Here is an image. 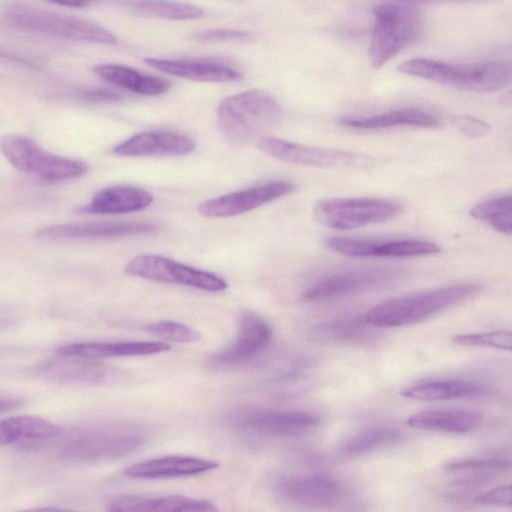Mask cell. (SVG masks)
<instances>
[{"label":"cell","mask_w":512,"mask_h":512,"mask_svg":"<svg viewBox=\"0 0 512 512\" xmlns=\"http://www.w3.org/2000/svg\"><path fill=\"white\" fill-rule=\"evenodd\" d=\"M480 291L477 283H460L417 292L384 301L367 311L363 318L376 328L412 325L465 302Z\"/></svg>","instance_id":"1"},{"label":"cell","mask_w":512,"mask_h":512,"mask_svg":"<svg viewBox=\"0 0 512 512\" xmlns=\"http://www.w3.org/2000/svg\"><path fill=\"white\" fill-rule=\"evenodd\" d=\"M282 115V108L272 95L250 89L221 100L217 123L226 142L241 147L274 128Z\"/></svg>","instance_id":"2"},{"label":"cell","mask_w":512,"mask_h":512,"mask_svg":"<svg viewBox=\"0 0 512 512\" xmlns=\"http://www.w3.org/2000/svg\"><path fill=\"white\" fill-rule=\"evenodd\" d=\"M398 72L467 92H493L511 81V65L503 60L450 64L429 58H412L397 66Z\"/></svg>","instance_id":"3"},{"label":"cell","mask_w":512,"mask_h":512,"mask_svg":"<svg viewBox=\"0 0 512 512\" xmlns=\"http://www.w3.org/2000/svg\"><path fill=\"white\" fill-rule=\"evenodd\" d=\"M147 439L146 430L126 422L87 424L70 433L60 448L64 458L76 462H97L126 456Z\"/></svg>","instance_id":"4"},{"label":"cell","mask_w":512,"mask_h":512,"mask_svg":"<svg viewBox=\"0 0 512 512\" xmlns=\"http://www.w3.org/2000/svg\"><path fill=\"white\" fill-rule=\"evenodd\" d=\"M12 29L103 45H116L118 38L103 26L75 16L47 11L26 4H13L3 13Z\"/></svg>","instance_id":"5"},{"label":"cell","mask_w":512,"mask_h":512,"mask_svg":"<svg viewBox=\"0 0 512 512\" xmlns=\"http://www.w3.org/2000/svg\"><path fill=\"white\" fill-rule=\"evenodd\" d=\"M372 13L369 60L374 69H379L417 38L420 22L417 12L404 5L381 4Z\"/></svg>","instance_id":"6"},{"label":"cell","mask_w":512,"mask_h":512,"mask_svg":"<svg viewBox=\"0 0 512 512\" xmlns=\"http://www.w3.org/2000/svg\"><path fill=\"white\" fill-rule=\"evenodd\" d=\"M0 150L17 170L45 181L77 178L88 170L86 163L50 153L20 135L3 136L0 139Z\"/></svg>","instance_id":"7"},{"label":"cell","mask_w":512,"mask_h":512,"mask_svg":"<svg viewBox=\"0 0 512 512\" xmlns=\"http://www.w3.org/2000/svg\"><path fill=\"white\" fill-rule=\"evenodd\" d=\"M402 206L393 200L374 197L327 198L314 207L316 219L337 230H351L396 218Z\"/></svg>","instance_id":"8"},{"label":"cell","mask_w":512,"mask_h":512,"mask_svg":"<svg viewBox=\"0 0 512 512\" xmlns=\"http://www.w3.org/2000/svg\"><path fill=\"white\" fill-rule=\"evenodd\" d=\"M124 272L137 278L209 292H220L228 287L227 282L214 273L155 254H143L132 258L125 265Z\"/></svg>","instance_id":"9"},{"label":"cell","mask_w":512,"mask_h":512,"mask_svg":"<svg viewBox=\"0 0 512 512\" xmlns=\"http://www.w3.org/2000/svg\"><path fill=\"white\" fill-rule=\"evenodd\" d=\"M257 147L263 153L285 163L320 168H362L373 159L355 152L295 143L275 136L261 137Z\"/></svg>","instance_id":"10"},{"label":"cell","mask_w":512,"mask_h":512,"mask_svg":"<svg viewBox=\"0 0 512 512\" xmlns=\"http://www.w3.org/2000/svg\"><path fill=\"white\" fill-rule=\"evenodd\" d=\"M403 276L400 269L389 267L361 268L325 276L302 293L305 302H322L389 286Z\"/></svg>","instance_id":"11"},{"label":"cell","mask_w":512,"mask_h":512,"mask_svg":"<svg viewBox=\"0 0 512 512\" xmlns=\"http://www.w3.org/2000/svg\"><path fill=\"white\" fill-rule=\"evenodd\" d=\"M273 339L270 324L260 315L245 311L239 319L235 340L208 362L215 369H228L247 365L260 358L269 348Z\"/></svg>","instance_id":"12"},{"label":"cell","mask_w":512,"mask_h":512,"mask_svg":"<svg viewBox=\"0 0 512 512\" xmlns=\"http://www.w3.org/2000/svg\"><path fill=\"white\" fill-rule=\"evenodd\" d=\"M290 181H270L258 186L207 199L198 206V213L207 218L240 215L275 201L295 191Z\"/></svg>","instance_id":"13"},{"label":"cell","mask_w":512,"mask_h":512,"mask_svg":"<svg viewBox=\"0 0 512 512\" xmlns=\"http://www.w3.org/2000/svg\"><path fill=\"white\" fill-rule=\"evenodd\" d=\"M326 246L348 257L406 258L439 254L441 248L423 239L372 240L349 237H329Z\"/></svg>","instance_id":"14"},{"label":"cell","mask_w":512,"mask_h":512,"mask_svg":"<svg viewBox=\"0 0 512 512\" xmlns=\"http://www.w3.org/2000/svg\"><path fill=\"white\" fill-rule=\"evenodd\" d=\"M236 425L258 435L294 437L313 431L319 418L304 411L257 409L239 415Z\"/></svg>","instance_id":"15"},{"label":"cell","mask_w":512,"mask_h":512,"mask_svg":"<svg viewBox=\"0 0 512 512\" xmlns=\"http://www.w3.org/2000/svg\"><path fill=\"white\" fill-rule=\"evenodd\" d=\"M276 490L284 499L309 507L332 506L344 495L339 482L322 475L288 476L278 481Z\"/></svg>","instance_id":"16"},{"label":"cell","mask_w":512,"mask_h":512,"mask_svg":"<svg viewBox=\"0 0 512 512\" xmlns=\"http://www.w3.org/2000/svg\"><path fill=\"white\" fill-rule=\"evenodd\" d=\"M144 62L163 73L198 82H232L241 78V72L228 63L215 59H168L146 57Z\"/></svg>","instance_id":"17"},{"label":"cell","mask_w":512,"mask_h":512,"mask_svg":"<svg viewBox=\"0 0 512 512\" xmlns=\"http://www.w3.org/2000/svg\"><path fill=\"white\" fill-rule=\"evenodd\" d=\"M193 139L173 131H147L136 134L113 147V153L125 157L183 156L193 152Z\"/></svg>","instance_id":"18"},{"label":"cell","mask_w":512,"mask_h":512,"mask_svg":"<svg viewBox=\"0 0 512 512\" xmlns=\"http://www.w3.org/2000/svg\"><path fill=\"white\" fill-rule=\"evenodd\" d=\"M60 432L56 424L42 417H7L0 420V446L32 451L56 438Z\"/></svg>","instance_id":"19"},{"label":"cell","mask_w":512,"mask_h":512,"mask_svg":"<svg viewBox=\"0 0 512 512\" xmlns=\"http://www.w3.org/2000/svg\"><path fill=\"white\" fill-rule=\"evenodd\" d=\"M59 356L44 363L39 368V373L55 382L72 384H102L118 376L115 369L98 363L94 359Z\"/></svg>","instance_id":"20"},{"label":"cell","mask_w":512,"mask_h":512,"mask_svg":"<svg viewBox=\"0 0 512 512\" xmlns=\"http://www.w3.org/2000/svg\"><path fill=\"white\" fill-rule=\"evenodd\" d=\"M216 461L183 455H170L135 463L123 470L133 479H166L186 477L215 470Z\"/></svg>","instance_id":"21"},{"label":"cell","mask_w":512,"mask_h":512,"mask_svg":"<svg viewBox=\"0 0 512 512\" xmlns=\"http://www.w3.org/2000/svg\"><path fill=\"white\" fill-rule=\"evenodd\" d=\"M156 230L157 226L151 222H77L45 227L38 235L50 239L110 238L150 234Z\"/></svg>","instance_id":"22"},{"label":"cell","mask_w":512,"mask_h":512,"mask_svg":"<svg viewBox=\"0 0 512 512\" xmlns=\"http://www.w3.org/2000/svg\"><path fill=\"white\" fill-rule=\"evenodd\" d=\"M106 509L116 512H202L217 511V507L205 499L181 495L140 496L116 495L106 502Z\"/></svg>","instance_id":"23"},{"label":"cell","mask_w":512,"mask_h":512,"mask_svg":"<svg viewBox=\"0 0 512 512\" xmlns=\"http://www.w3.org/2000/svg\"><path fill=\"white\" fill-rule=\"evenodd\" d=\"M170 346L159 341H120V342H76L62 345L59 355L87 359L146 356L166 352Z\"/></svg>","instance_id":"24"},{"label":"cell","mask_w":512,"mask_h":512,"mask_svg":"<svg viewBox=\"0 0 512 512\" xmlns=\"http://www.w3.org/2000/svg\"><path fill=\"white\" fill-rule=\"evenodd\" d=\"M154 200L153 195L139 187L118 185L97 192L91 201L78 208L85 214H125L146 209Z\"/></svg>","instance_id":"25"},{"label":"cell","mask_w":512,"mask_h":512,"mask_svg":"<svg viewBox=\"0 0 512 512\" xmlns=\"http://www.w3.org/2000/svg\"><path fill=\"white\" fill-rule=\"evenodd\" d=\"M93 71L105 81L140 95H162L171 88V83L167 79L142 73L126 65L98 64L93 67Z\"/></svg>","instance_id":"26"},{"label":"cell","mask_w":512,"mask_h":512,"mask_svg":"<svg viewBox=\"0 0 512 512\" xmlns=\"http://www.w3.org/2000/svg\"><path fill=\"white\" fill-rule=\"evenodd\" d=\"M406 423L414 429L464 434L481 425L482 415L473 410H427L410 416Z\"/></svg>","instance_id":"27"},{"label":"cell","mask_w":512,"mask_h":512,"mask_svg":"<svg viewBox=\"0 0 512 512\" xmlns=\"http://www.w3.org/2000/svg\"><path fill=\"white\" fill-rule=\"evenodd\" d=\"M341 124L356 130H379L398 126L435 128L439 120L417 108H400L366 117L344 118Z\"/></svg>","instance_id":"28"},{"label":"cell","mask_w":512,"mask_h":512,"mask_svg":"<svg viewBox=\"0 0 512 512\" xmlns=\"http://www.w3.org/2000/svg\"><path fill=\"white\" fill-rule=\"evenodd\" d=\"M484 393L485 388L482 385L458 379L425 381L400 391L402 397L419 401L466 399L477 397Z\"/></svg>","instance_id":"29"},{"label":"cell","mask_w":512,"mask_h":512,"mask_svg":"<svg viewBox=\"0 0 512 512\" xmlns=\"http://www.w3.org/2000/svg\"><path fill=\"white\" fill-rule=\"evenodd\" d=\"M132 13L167 20H194L204 11L196 5L175 0H119Z\"/></svg>","instance_id":"30"},{"label":"cell","mask_w":512,"mask_h":512,"mask_svg":"<svg viewBox=\"0 0 512 512\" xmlns=\"http://www.w3.org/2000/svg\"><path fill=\"white\" fill-rule=\"evenodd\" d=\"M401 439V431L395 428L374 427L346 439L339 447V453L345 457L361 456L391 447Z\"/></svg>","instance_id":"31"},{"label":"cell","mask_w":512,"mask_h":512,"mask_svg":"<svg viewBox=\"0 0 512 512\" xmlns=\"http://www.w3.org/2000/svg\"><path fill=\"white\" fill-rule=\"evenodd\" d=\"M449 474L465 476L459 484L471 485L510 470V462L499 457L472 458L449 462L444 465Z\"/></svg>","instance_id":"32"},{"label":"cell","mask_w":512,"mask_h":512,"mask_svg":"<svg viewBox=\"0 0 512 512\" xmlns=\"http://www.w3.org/2000/svg\"><path fill=\"white\" fill-rule=\"evenodd\" d=\"M470 215L481 220L499 233L510 236L512 232V198L504 194L476 204Z\"/></svg>","instance_id":"33"},{"label":"cell","mask_w":512,"mask_h":512,"mask_svg":"<svg viewBox=\"0 0 512 512\" xmlns=\"http://www.w3.org/2000/svg\"><path fill=\"white\" fill-rule=\"evenodd\" d=\"M370 327L362 315L321 324L316 328L315 336L328 343H361L368 338Z\"/></svg>","instance_id":"34"},{"label":"cell","mask_w":512,"mask_h":512,"mask_svg":"<svg viewBox=\"0 0 512 512\" xmlns=\"http://www.w3.org/2000/svg\"><path fill=\"white\" fill-rule=\"evenodd\" d=\"M452 342L466 347H491L511 351L512 334L508 330L460 334L453 336Z\"/></svg>","instance_id":"35"},{"label":"cell","mask_w":512,"mask_h":512,"mask_svg":"<svg viewBox=\"0 0 512 512\" xmlns=\"http://www.w3.org/2000/svg\"><path fill=\"white\" fill-rule=\"evenodd\" d=\"M144 329L151 334L179 343L196 342L201 338L198 331L176 321H158L146 325Z\"/></svg>","instance_id":"36"},{"label":"cell","mask_w":512,"mask_h":512,"mask_svg":"<svg viewBox=\"0 0 512 512\" xmlns=\"http://www.w3.org/2000/svg\"><path fill=\"white\" fill-rule=\"evenodd\" d=\"M189 38L199 42H246L254 38L253 33L231 28H215L195 31Z\"/></svg>","instance_id":"37"},{"label":"cell","mask_w":512,"mask_h":512,"mask_svg":"<svg viewBox=\"0 0 512 512\" xmlns=\"http://www.w3.org/2000/svg\"><path fill=\"white\" fill-rule=\"evenodd\" d=\"M474 502L484 505L511 506L512 487L510 484L497 486L477 495Z\"/></svg>","instance_id":"38"},{"label":"cell","mask_w":512,"mask_h":512,"mask_svg":"<svg viewBox=\"0 0 512 512\" xmlns=\"http://www.w3.org/2000/svg\"><path fill=\"white\" fill-rule=\"evenodd\" d=\"M454 124L462 133L470 136H481L489 129L487 123L471 116H457Z\"/></svg>","instance_id":"39"},{"label":"cell","mask_w":512,"mask_h":512,"mask_svg":"<svg viewBox=\"0 0 512 512\" xmlns=\"http://www.w3.org/2000/svg\"><path fill=\"white\" fill-rule=\"evenodd\" d=\"M79 96L89 102L111 103L121 100V94L102 87H94L82 90Z\"/></svg>","instance_id":"40"},{"label":"cell","mask_w":512,"mask_h":512,"mask_svg":"<svg viewBox=\"0 0 512 512\" xmlns=\"http://www.w3.org/2000/svg\"><path fill=\"white\" fill-rule=\"evenodd\" d=\"M22 404V401L15 397L0 396V414L9 412L18 408Z\"/></svg>","instance_id":"41"},{"label":"cell","mask_w":512,"mask_h":512,"mask_svg":"<svg viewBox=\"0 0 512 512\" xmlns=\"http://www.w3.org/2000/svg\"><path fill=\"white\" fill-rule=\"evenodd\" d=\"M48 2H51L53 4H57L60 6H66V7H76L81 8L85 7L95 0H46Z\"/></svg>","instance_id":"42"},{"label":"cell","mask_w":512,"mask_h":512,"mask_svg":"<svg viewBox=\"0 0 512 512\" xmlns=\"http://www.w3.org/2000/svg\"><path fill=\"white\" fill-rule=\"evenodd\" d=\"M403 3H429V2H437V1H444V0H399Z\"/></svg>","instance_id":"43"}]
</instances>
